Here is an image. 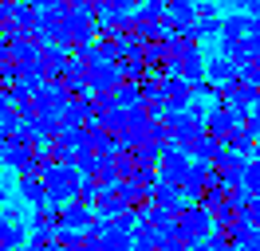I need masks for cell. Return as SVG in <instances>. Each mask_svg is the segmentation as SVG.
<instances>
[{"instance_id":"6da1fadb","label":"cell","mask_w":260,"mask_h":251,"mask_svg":"<svg viewBox=\"0 0 260 251\" xmlns=\"http://www.w3.org/2000/svg\"><path fill=\"white\" fill-rule=\"evenodd\" d=\"M44 185H48V200L63 208V204L75 200V192L83 185V173H79V165H51L44 173Z\"/></svg>"},{"instance_id":"7a4b0ae2","label":"cell","mask_w":260,"mask_h":251,"mask_svg":"<svg viewBox=\"0 0 260 251\" xmlns=\"http://www.w3.org/2000/svg\"><path fill=\"white\" fill-rule=\"evenodd\" d=\"M178 232L193 243V239H205V235L213 232V212L209 208H201V204H181L178 208Z\"/></svg>"},{"instance_id":"3957f363","label":"cell","mask_w":260,"mask_h":251,"mask_svg":"<svg viewBox=\"0 0 260 251\" xmlns=\"http://www.w3.org/2000/svg\"><path fill=\"white\" fill-rule=\"evenodd\" d=\"M122 82V67L111 59H91L87 63V91L95 94H114V87Z\"/></svg>"},{"instance_id":"277c9868","label":"cell","mask_w":260,"mask_h":251,"mask_svg":"<svg viewBox=\"0 0 260 251\" xmlns=\"http://www.w3.org/2000/svg\"><path fill=\"white\" fill-rule=\"evenodd\" d=\"M36 153H44V149H40V145H32L24 134H12V138L0 141V165H4V169H12V173L24 169Z\"/></svg>"},{"instance_id":"5b68a950","label":"cell","mask_w":260,"mask_h":251,"mask_svg":"<svg viewBox=\"0 0 260 251\" xmlns=\"http://www.w3.org/2000/svg\"><path fill=\"white\" fill-rule=\"evenodd\" d=\"M217 169H213V161H193L189 165V173H185V185H181V196L185 200H197L201 192H209V188H217Z\"/></svg>"},{"instance_id":"8992f818","label":"cell","mask_w":260,"mask_h":251,"mask_svg":"<svg viewBox=\"0 0 260 251\" xmlns=\"http://www.w3.org/2000/svg\"><path fill=\"white\" fill-rule=\"evenodd\" d=\"M189 165H193V157L181 153L178 145H170L162 157H158V177H162L166 185H185V173H189Z\"/></svg>"},{"instance_id":"52a82bcc","label":"cell","mask_w":260,"mask_h":251,"mask_svg":"<svg viewBox=\"0 0 260 251\" xmlns=\"http://www.w3.org/2000/svg\"><path fill=\"white\" fill-rule=\"evenodd\" d=\"M158 98H162L166 114L185 110L189 102H193V82H185L181 75H166V78H162V91H158Z\"/></svg>"},{"instance_id":"ba28073f","label":"cell","mask_w":260,"mask_h":251,"mask_svg":"<svg viewBox=\"0 0 260 251\" xmlns=\"http://www.w3.org/2000/svg\"><path fill=\"white\" fill-rule=\"evenodd\" d=\"M166 24H170L174 35H178V31H189L197 24V4L193 0H166Z\"/></svg>"},{"instance_id":"9c48e42d","label":"cell","mask_w":260,"mask_h":251,"mask_svg":"<svg viewBox=\"0 0 260 251\" xmlns=\"http://www.w3.org/2000/svg\"><path fill=\"white\" fill-rule=\"evenodd\" d=\"M244 165H248V157L229 149V145H221V153L213 157V169H217V177H225V181H241Z\"/></svg>"},{"instance_id":"30bf717a","label":"cell","mask_w":260,"mask_h":251,"mask_svg":"<svg viewBox=\"0 0 260 251\" xmlns=\"http://www.w3.org/2000/svg\"><path fill=\"white\" fill-rule=\"evenodd\" d=\"M8 28H12V35L40 28V8H36V4H28V0H16V4L8 8Z\"/></svg>"},{"instance_id":"8fae6325","label":"cell","mask_w":260,"mask_h":251,"mask_svg":"<svg viewBox=\"0 0 260 251\" xmlns=\"http://www.w3.org/2000/svg\"><path fill=\"white\" fill-rule=\"evenodd\" d=\"M63 67H67V51H63V47H55V44L40 47V71H44V82H55V78L63 75Z\"/></svg>"},{"instance_id":"7c38bea8","label":"cell","mask_w":260,"mask_h":251,"mask_svg":"<svg viewBox=\"0 0 260 251\" xmlns=\"http://www.w3.org/2000/svg\"><path fill=\"white\" fill-rule=\"evenodd\" d=\"M59 212H63V220H59V224H67L71 232H87V228L95 224V208H91V204H79V200H71V204H63Z\"/></svg>"},{"instance_id":"4fadbf2b","label":"cell","mask_w":260,"mask_h":251,"mask_svg":"<svg viewBox=\"0 0 260 251\" xmlns=\"http://www.w3.org/2000/svg\"><path fill=\"white\" fill-rule=\"evenodd\" d=\"M16 196L28 208H40V204H51L48 200V185H44V177H20V185H16Z\"/></svg>"},{"instance_id":"5bb4252c","label":"cell","mask_w":260,"mask_h":251,"mask_svg":"<svg viewBox=\"0 0 260 251\" xmlns=\"http://www.w3.org/2000/svg\"><path fill=\"white\" fill-rule=\"evenodd\" d=\"M32 232H44V235H55V228H59V220H63V212H59V204H40V208H32Z\"/></svg>"},{"instance_id":"9a60e30c","label":"cell","mask_w":260,"mask_h":251,"mask_svg":"<svg viewBox=\"0 0 260 251\" xmlns=\"http://www.w3.org/2000/svg\"><path fill=\"white\" fill-rule=\"evenodd\" d=\"M95 216H118L122 208H126V200H122V192H118V185H111V188H103V192H95Z\"/></svg>"},{"instance_id":"2e32d148","label":"cell","mask_w":260,"mask_h":251,"mask_svg":"<svg viewBox=\"0 0 260 251\" xmlns=\"http://www.w3.org/2000/svg\"><path fill=\"white\" fill-rule=\"evenodd\" d=\"M150 200H154V208L178 212L181 204H185V196H181V188H178V185H166V181H158V185L150 188Z\"/></svg>"},{"instance_id":"e0dca14e","label":"cell","mask_w":260,"mask_h":251,"mask_svg":"<svg viewBox=\"0 0 260 251\" xmlns=\"http://www.w3.org/2000/svg\"><path fill=\"white\" fill-rule=\"evenodd\" d=\"M237 75H241V63H233L229 55H217V59L205 63V78H213L217 87H225L229 78H237Z\"/></svg>"},{"instance_id":"ac0fdd59","label":"cell","mask_w":260,"mask_h":251,"mask_svg":"<svg viewBox=\"0 0 260 251\" xmlns=\"http://www.w3.org/2000/svg\"><path fill=\"white\" fill-rule=\"evenodd\" d=\"M252 28H256L252 12H233V16H225V31H221V35H229V39H248Z\"/></svg>"},{"instance_id":"d6986e66","label":"cell","mask_w":260,"mask_h":251,"mask_svg":"<svg viewBox=\"0 0 260 251\" xmlns=\"http://www.w3.org/2000/svg\"><path fill=\"white\" fill-rule=\"evenodd\" d=\"M174 75H181L185 82H201V78H205V59H201V51H189V55H181L178 67H174Z\"/></svg>"},{"instance_id":"ffe728a7","label":"cell","mask_w":260,"mask_h":251,"mask_svg":"<svg viewBox=\"0 0 260 251\" xmlns=\"http://www.w3.org/2000/svg\"><path fill=\"white\" fill-rule=\"evenodd\" d=\"M24 243H28V232H24V224L0 220V251H20Z\"/></svg>"},{"instance_id":"44dd1931","label":"cell","mask_w":260,"mask_h":251,"mask_svg":"<svg viewBox=\"0 0 260 251\" xmlns=\"http://www.w3.org/2000/svg\"><path fill=\"white\" fill-rule=\"evenodd\" d=\"M114 106H122V110L142 106V82H130V78H122V82L114 87Z\"/></svg>"},{"instance_id":"7402d4cb","label":"cell","mask_w":260,"mask_h":251,"mask_svg":"<svg viewBox=\"0 0 260 251\" xmlns=\"http://www.w3.org/2000/svg\"><path fill=\"white\" fill-rule=\"evenodd\" d=\"M134 247V232H122V228H107L103 232V251H130Z\"/></svg>"},{"instance_id":"603a6c76","label":"cell","mask_w":260,"mask_h":251,"mask_svg":"<svg viewBox=\"0 0 260 251\" xmlns=\"http://www.w3.org/2000/svg\"><path fill=\"white\" fill-rule=\"evenodd\" d=\"M241 185H244L248 196H260V153L248 157V165H244V173H241Z\"/></svg>"},{"instance_id":"cb8c5ba5","label":"cell","mask_w":260,"mask_h":251,"mask_svg":"<svg viewBox=\"0 0 260 251\" xmlns=\"http://www.w3.org/2000/svg\"><path fill=\"white\" fill-rule=\"evenodd\" d=\"M158 181H162V177H158V165H138V169H134V177H130V185L138 188V192H150Z\"/></svg>"},{"instance_id":"d4e9b609","label":"cell","mask_w":260,"mask_h":251,"mask_svg":"<svg viewBox=\"0 0 260 251\" xmlns=\"http://www.w3.org/2000/svg\"><path fill=\"white\" fill-rule=\"evenodd\" d=\"M217 153H221V141H213L209 134H201V138L193 141V149H189V157H193V161H213Z\"/></svg>"},{"instance_id":"484cf974","label":"cell","mask_w":260,"mask_h":251,"mask_svg":"<svg viewBox=\"0 0 260 251\" xmlns=\"http://www.w3.org/2000/svg\"><path fill=\"white\" fill-rule=\"evenodd\" d=\"M233 220H241V204H217L213 208V228H229Z\"/></svg>"},{"instance_id":"4316f807","label":"cell","mask_w":260,"mask_h":251,"mask_svg":"<svg viewBox=\"0 0 260 251\" xmlns=\"http://www.w3.org/2000/svg\"><path fill=\"white\" fill-rule=\"evenodd\" d=\"M158 251H189V239L174 228V232H166V235H158Z\"/></svg>"},{"instance_id":"83f0119b","label":"cell","mask_w":260,"mask_h":251,"mask_svg":"<svg viewBox=\"0 0 260 251\" xmlns=\"http://www.w3.org/2000/svg\"><path fill=\"white\" fill-rule=\"evenodd\" d=\"M193 31L201 35V39H209V35H221V31H225V20H217V16H201V20L193 24Z\"/></svg>"},{"instance_id":"f1b7e54d","label":"cell","mask_w":260,"mask_h":251,"mask_svg":"<svg viewBox=\"0 0 260 251\" xmlns=\"http://www.w3.org/2000/svg\"><path fill=\"white\" fill-rule=\"evenodd\" d=\"M241 216L252 224V228H260V196H244L241 200Z\"/></svg>"},{"instance_id":"f546056e","label":"cell","mask_w":260,"mask_h":251,"mask_svg":"<svg viewBox=\"0 0 260 251\" xmlns=\"http://www.w3.org/2000/svg\"><path fill=\"white\" fill-rule=\"evenodd\" d=\"M237 251H260V228H244V235L237 239Z\"/></svg>"},{"instance_id":"4dcf8cb0","label":"cell","mask_w":260,"mask_h":251,"mask_svg":"<svg viewBox=\"0 0 260 251\" xmlns=\"http://www.w3.org/2000/svg\"><path fill=\"white\" fill-rule=\"evenodd\" d=\"M221 94V87L213 82V78H201V82H193V98H217Z\"/></svg>"},{"instance_id":"1f68e13d","label":"cell","mask_w":260,"mask_h":251,"mask_svg":"<svg viewBox=\"0 0 260 251\" xmlns=\"http://www.w3.org/2000/svg\"><path fill=\"white\" fill-rule=\"evenodd\" d=\"M24 204V200H20ZM20 204H4V216L0 220H12V224H24V208H20Z\"/></svg>"},{"instance_id":"d6a6232c","label":"cell","mask_w":260,"mask_h":251,"mask_svg":"<svg viewBox=\"0 0 260 251\" xmlns=\"http://www.w3.org/2000/svg\"><path fill=\"white\" fill-rule=\"evenodd\" d=\"M197 4V20H201V16H217V8H213L209 0H193Z\"/></svg>"},{"instance_id":"836d02e7","label":"cell","mask_w":260,"mask_h":251,"mask_svg":"<svg viewBox=\"0 0 260 251\" xmlns=\"http://www.w3.org/2000/svg\"><path fill=\"white\" fill-rule=\"evenodd\" d=\"M248 126L256 130V138H260V102H256V106H252V114H248Z\"/></svg>"},{"instance_id":"e575fe53","label":"cell","mask_w":260,"mask_h":251,"mask_svg":"<svg viewBox=\"0 0 260 251\" xmlns=\"http://www.w3.org/2000/svg\"><path fill=\"white\" fill-rule=\"evenodd\" d=\"M130 251H158V247H150V243H134Z\"/></svg>"},{"instance_id":"d590c367","label":"cell","mask_w":260,"mask_h":251,"mask_svg":"<svg viewBox=\"0 0 260 251\" xmlns=\"http://www.w3.org/2000/svg\"><path fill=\"white\" fill-rule=\"evenodd\" d=\"M4 204H8V192L0 188V216H4Z\"/></svg>"},{"instance_id":"8d00e7d4","label":"cell","mask_w":260,"mask_h":251,"mask_svg":"<svg viewBox=\"0 0 260 251\" xmlns=\"http://www.w3.org/2000/svg\"><path fill=\"white\" fill-rule=\"evenodd\" d=\"M0 141H4V130H0Z\"/></svg>"},{"instance_id":"74e56055","label":"cell","mask_w":260,"mask_h":251,"mask_svg":"<svg viewBox=\"0 0 260 251\" xmlns=\"http://www.w3.org/2000/svg\"><path fill=\"white\" fill-rule=\"evenodd\" d=\"M20 251H28V247H20Z\"/></svg>"},{"instance_id":"f35d334b","label":"cell","mask_w":260,"mask_h":251,"mask_svg":"<svg viewBox=\"0 0 260 251\" xmlns=\"http://www.w3.org/2000/svg\"><path fill=\"white\" fill-rule=\"evenodd\" d=\"M0 169H4V165H0Z\"/></svg>"}]
</instances>
